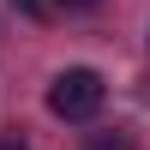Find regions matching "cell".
Returning <instances> with one entry per match:
<instances>
[{"label":"cell","mask_w":150,"mask_h":150,"mask_svg":"<svg viewBox=\"0 0 150 150\" xmlns=\"http://www.w3.org/2000/svg\"><path fill=\"white\" fill-rule=\"evenodd\" d=\"M102 96H108L102 72L66 66L54 84H48V114H60V120H96V114H102Z\"/></svg>","instance_id":"6da1fadb"},{"label":"cell","mask_w":150,"mask_h":150,"mask_svg":"<svg viewBox=\"0 0 150 150\" xmlns=\"http://www.w3.org/2000/svg\"><path fill=\"white\" fill-rule=\"evenodd\" d=\"M60 6H72V12H84V6H102V0H60Z\"/></svg>","instance_id":"5b68a950"},{"label":"cell","mask_w":150,"mask_h":150,"mask_svg":"<svg viewBox=\"0 0 150 150\" xmlns=\"http://www.w3.org/2000/svg\"><path fill=\"white\" fill-rule=\"evenodd\" d=\"M84 150H138V138H132L126 126H102V132L84 138Z\"/></svg>","instance_id":"7a4b0ae2"},{"label":"cell","mask_w":150,"mask_h":150,"mask_svg":"<svg viewBox=\"0 0 150 150\" xmlns=\"http://www.w3.org/2000/svg\"><path fill=\"white\" fill-rule=\"evenodd\" d=\"M0 150H30V144H24L18 132H0Z\"/></svg>","instance_id":"277c9868"},{"label":"cell","mask_w":150,"mask_h":150,"mask_svg":"<svg viewBox=\"0 0 150 150\" xmlns=\"http://www.w3.org/2000/svg\"><path fill=\"white\" fill-rule=\"evenodd\" d=\"M12 6H18L24 18H42V0H12Z\"/></svg>","instance_id":"3957f363"}]
</instances>
